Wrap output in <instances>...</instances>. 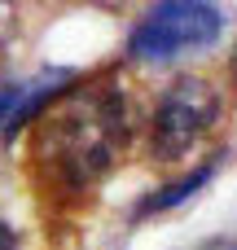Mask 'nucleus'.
<instances>
[{
  "label": "nucleus",
  "instance_id": "1a4fd4ad",
  "mask_svg": "<svg viewBox=\"0 0 237 250\" xmlns=\"http://www.w3.org/2000/svg\"><path fill=\"white\" fill-rule=\"evenodd\" d=\"M211 250H237V246H211Z\"/></svg>",
  "mask_w": 237,
  "mask_h": 250
},
{
  "label": "nucleus",
  "instance_id": "f03ea898",
  "mask_svg": "<svg viewBox=\"0 0 237 250\" xmlns=\"http://www.w3.org/2000/svg\"><path fill=\"white\" fill-rule=\"evenodd\" d=\"M220 31H224V13L215 0H154L128 40V53L136 62H167L215 44Z\"/></svg>",
  "mask_w": 237,
  "mask_h": 250
},
{
  "label": "nucleus",
  "instance_id": "7ed1b4c3",
  "mask_svg": "<svg viewBox=\"0 0 237 250\" xmlns=\"http://www.w3.org/2000/svg\"><path fill=\"white\" fill-rule=\"evenodd\" d=\"M220 119V92L211 88V79H198V75H185L176 79L158 110H154V123H150V154L163 158V163H176L185 158Z\"/></svg>",
  "mask_w": 237,
  "mask_h": 250
},
{
  "label": "nucleus",
  "instance_id": "39448f33",
  "mask_svg": "<svg viewBox=\"0 0 237 250\" xmlns=\"http://www.w3.org/2000/svg\"><path fill=\"white\" fill-rule=\"evenodd\" d=\"M13 31H18V0H0V62L13 44Z\"/></svg>",
  "mask_w": 237,
  "mask_h": 250
},
{
  "label": "nucleus",
  "instance_id": "f257e3e1",
  "mask_svg": "<svg viewBox=\"0 0 237 250\" xmlns=\"http://www.w3.org/2000/svg\"><path fill=\"white\" fill-rule=\"evenodd\" d=\"M136 136L132 101L119 79L66 88V101L53 105L35 132V167L53 189H92Z\"/></svg>",
  "mask_w": 237,
  "mask_h": 250
},
{
  "label": "nucleus",
  "instance_id": "6e6552de",
  "mask_svg": "<svg viewBox=\"0 0 237 250\" xmlns=\"http://www.w3.org/2000/svg\"><path fill=\"white\" fill-rule=\"evenodd\" d=\"M233 79H237V48H233Z\"/></svg>",
  "mask_w": 237,
  "mask_h": 250
},
{
  "label": "nucleus",
  "instance_id": "0eeeda50",
  "mask_svg": "<svg viewBox=\"0 0 237 250\" xmlns=\"http://www.w3.org/2000/svg\"><path fill=\"white\" fill-rule=\"evenodd\" d=\"M0 250H18V237H13V229L0 220Z\"/></svg>",
  "mask_w": 237,
  "mask_h": 250
},
{
  "label": "nucleus",
  "instance_id": "20e7f679",
  "mask_svg": "<svg viewBox=\"0 0 237 250\" xmlns=\"http://www.w3.org/2000/svg\"><path fill=\"white\" fill-rule=\"evenodd\" d=\"M215 176V163H207V167H198V171H189L185 180H176V185H163L158 193H150L136 211H132V220H145V215H158V211H172V207H180L185 198H194L207 180Z\"/></svg>",
  "mask_w": 237,
  "mask_h": 250
},
{
  "label": "nucleus",
  "instance_id": "423d86ee",
  "mask_svg": "<svg viewBox=\"0 0 237 250\" xmlns=\"http://www.w3.org/2000/svg\"><path fill=\"white\" fill-rule=\"evenodd\" d=\"M22 88H26V83H4V88H0V132H4V123H9V114H13V105H18V97H22Z\"/></svg>",
  "mask_w": 237,
  "mask_h": 250
}]
</instances>
